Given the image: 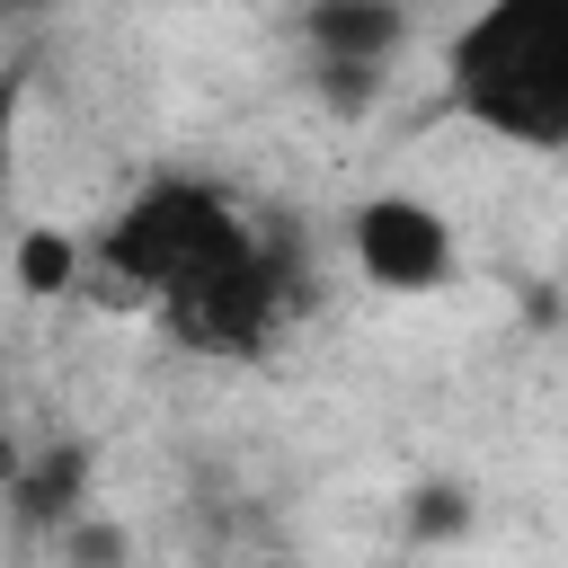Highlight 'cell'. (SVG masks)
<instances>
[{
  "mask_svg": "<svg viewBox=\"0 0 568 568\" xmlns=\"http://www.w3.org/2000/svg\"><path fill=\"white\" fill-rule=\"evenodd\" d=\"M18 9H44V0H18Z\"/></svg>",
  "mask_w": 568,
  "mask_h": 568,
  "instance_id": "cell-5",
  "label": "cell"
},
{
  "mask_svg": "<svg viewBox=\"0 0 568 568\" xmlns=\"http://www.w3.org/2000/svg\"><path fill=\"white\" fill-rule=\"evenodd\" d=\"M453 106L524 151L568 142V0H479L444 53Z\"/></svg>",
  "mask_w": 568,
  "mask_h": 568,
  "instance_id": "cell-1",
  "label": "cell"
},
{
  "mask_svg": "<svg viewBox=\"0 0 568 568\" xmlns=\"http://www.w3.org/2000/svg\"><path fill=\"white\" fill-rule=\"evenodd\" d=\"M346 248H355V266L382 293H435V284H453V222L426 195H364L355 222H346Z\"/></svg>",
  "mask_w": 568,
  "mask_h": 568,
  "instance_id": "cell-2",
  "label": "cell"
},
{
  "mask_svg": "<svg viewBox=\"0 0 568 568\" xmlns=\"http://www.w3.org/2000/svg\"><path fill=\"white\" fill-rule=\"evenodd\" d=\"M18 284L27 293H62L71 284V240L62 231H18Z\"/></svg>",
  "mask_w": 568,
  "mask_h": 568,
  "instance_id": "cell-4",
  "label": "cell"
},
{
  "mask_svg": "<svg viewBox=\"0 0 568 568\" xmlns=\"http://www.w3.org/2000/svg\"><path fill=\"white\" fill-rule=\"evenodd\" d=\"M399 36V9L390 0H328L320 9V44H328V71H373Z\"/></svg>",
  "mask_w": 568,
  "mask_h": 568,
  "instance_id": "cell-3",
  "label": "cell"
}]
</instances>
